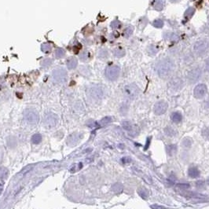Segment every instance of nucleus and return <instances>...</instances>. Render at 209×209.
Segmentation results:
<instances>
[{"instance_id":"1","label":"nucleus","mask_w":209,"mask_h":209,"mask_svg":"<svg viewBox=\"0 0 209 209\" xmlns=\"http://www.w3.org/2000/svg\"><path fill=\"white\" fill-rule=\"evenodd\" d=\"M157 72L160 77H167L172 73L175 69L173 61L170 58H164L160 60L157 64Z\"/></svg>"},{"instance_id":"2","label":"nucleus","mask_w":209,"mask_h":209,"mask_svg":"<svg viewBox=\"0 0 209 209\" xmlns=\"http://www.w3.org/2000/svg\"><path fill=\"white\" fill-rule=\"evenodd\" d=\"M138 94H139V89L135 84L131 83V84L125 86V87H124V95L127 98L133 100L137 97Z\"/></svg>"},{"instance_id":"3","label":"nucleus","mask_w":209,"mask_h":209,"mask_svg":"<svg viewBox=\"0 0 209 209\" xmlns=\"http://www.w3.org/2000/svg\"><path fill=\"white\" fill-rule=\"evenodd\" d=\"M24 117L25 120L31 124H36L39 121L38 112L33 109H27L24 112Z\"/></svg>"},{"instance_id":"4","label":"nucleus","mask_w":209,"mask_h":209,"mask_svg":"<svg viewBox=\"0 0 209 209\" xmlns=\"http://www.w3.org/2000/svg\"><path fill=\"white\" fill-rule=\"evenodd\" d=\"M53 80L58 83H64L67 79V71L64 69H57L54 70L52 73Z\"/></svg>"},{"instance_id":"5","label":"nucleus","mask_w":209,"mask_h":209,"mask_svg":"<svg viewBox=\"0 0 209 209\" xmlns=\"http://www.w3.org/2000/svg\"><path fill=\"white\" fill-rule=\"evenodd\" d=\"M209 48V43L206 40H199L193 46L194 53L197 55H203L208 51Z\"/></svg>"},{"instance_id":"6","label":"nucleus","mask_w":209,"mask_h":209,"mask_svg":"<svg viewBox=\"0 0 209 209\" xmlns=\"http://www.w3.org/2000/svg\"><path fill=\"white\" fill-rule=\"evenodd\" d=\"M120 72V67L117 65H112V66L108 67L106 70H105V76L109 79L110 80L114 81L117 79V78L119 77Z\"/></svg>"},{"instance_id":"7","label":"nucleus","mask_w":209,"mask_h":209,"mask_svg":"<svg viewBox=\"0 0 209 209\" xmlns=\"http://www.w3.org/2000/svg\"><path fill=\"white\" fill-rule=\"evenodd\" d=\"M167 108H168V104L165 101H160L154 104L153 112L155 114L158 115V116L163 115L166 112Z\"/></svg>"},{"instance_id":"8","label":"nucleus","mask_w":209,"mask_h":209,"mask_svg":"<svg viewBox=\"0 0 209 209\" xmlns=\"http://www.w3.org/2000/svg\"><path fill=\"white\" fill-rule=\"evenodd\" d=\"M201 69H199V68H195V69H192L191 71L189 72V73L187 75L188 81L190 83H196L197 81L199 80V79L201 76Z\"/></svg>"},{"instance_id":"9","label":"nucleus","mask_w":209,"mask_h":209,"mask_svg":"<svg viewBox=\"0 0 209 209\" xmlns=\"http://www.w3.org/2000/svg\"><path fill=\"white\" fill-rule=\"evenodd\" d=\"M57 117L54 113H48L44 119V125L47 128H53L57 124Z\"/></svg>"},{"instance_id":"10","label":"nucleus","mask_w":209,"mask_h":209,"mask_svg":"<svg viewBox=\"0 0 209 209\" xmlns=\"http://www.w3.org/2000/svg\"><path fill=\"white\" fill-rule=\"evenodd\" d=\"M207 90H208V89H207L206 85L203 84V83H200V84H198V85L196 86V87L194 88L193 95L197 99H200V98H203L206 95Z\"/></svg>"},{"instance_id":"11","label":"nucleus","mask_w":209,"mask_h":209,"mask_svg":"<svg viewBox=\"0 0 209 209\" xmlns=\"http://www.w3.org/2000/svg\"><path fill=\"white\" fill-rule=\"evenodd\" d=\"M122 126H123L124 129H125L126 131H128L130 135L136 136L138 135V134L139 133L138 127L135 126V125H133L130 121L125 120V121L122 123Z\"/></svg>"},{"instance_id":"12","label":"nucleus","mask_w":209,"mask_h":209,"mask_svg":"<svg viewBox=\"0 0 209 209\" xmlns=\"http://www.w3.org/2000/svg\"><path fill=\"white\" fill-rule=\"evenodd\" d=\"M169 87L173 91H178L183 87V81L178 77H175L170 81Z\"/></svg>"},{"instance_id":"13","label":"nucleus","mask_w":209,"mask_h":209,"mask_svg":"<svg viewBox=\"0 0 209 209\" xmlns=\"http://www.w3.org/2000/svg\"><path fill=\"white\" fill-rule=\"evenodd\" d=\"M89 94L95 99H100L103 96V90L100 87H92L88 90Z\"/></svg>"},{"instance_id":"14","label":"nucleus","mask_w":209,"mask_h":209,"mask_svg":"<svg viewBox=\"0 0 209 209\" xmlns=\"http://www.w3.org/2000/svg\"><path fill=\"white\" fill-rule=\"evenodd\" d=\"M79 141V136L76 133H73L71 135H69V137H68L67 143H68V145H71V146H73V145L77 144V142H78Z\"/></svg>"},{"instance_id":"15","label":"nucleus","mask_w":209,"mask_h":209,"mask_svg":"<svg viewBox=\"0 0 209 209\" xmlns=\"http://www.w3.org/2000/svg\"><path fill=\"white\" fill-rule=\"evenodd\" d=\"M188 175L192 178H197L200 176L199 169L196 167H191L188 170Z\"/></svg>"},{"instance_id":"16","label":"nucleus","mask_w":209,"mask_h":209,"mask_svg":"<svg viewBox=\"0 0 209 209\" xmlns=\"http://www.w3.org/2000/svg\"><path fill=\"white\" fill-rule=\"evenodd\" d=\"M177 150H178V147L177 145H174V144H171V145H167L166 146V152L167 154L170 156V157H172L177 152Z\"/></svg>"},{"instance_id":"17","label":"nucleus","mask_w":209,"mask_h":209,"mask_svg":"<svg viewBox=\"0 0 209 209\" xmlns=\"http://www.w3.org/2000/svg\"><path fill=\"white\" fill-rule=\"evenodd\" d=\"M171 120L175 123V124H178L182 121L183 120V116L179 112H174L171 116Z\"/></svg>"},{"instance_id":"18","label":"nucleus","mask_w":209,"mask_h":209,"mask_svg":"<svg viewBox=\"0 0 209 209\" xmlns=\"http://www.w3.org/2000/svg\"><path fill=\"white\" fill-rule=\"evenodd\" d=\"M165 6V1L164 0H155L154 3H153V6H154L155 10L160 11L164 8Z\"/></svg>"},{"instance_id":"19","label":"nucleus","mask_w":209,"mask_h":209,"mask_svg":"<svg viewBox=\"0 0 209 209\" xmlns=\"http://www.w3.org/2000/svg\"><path fill=\"white\" fill-rule=\"evenodd\" d=\"M138 195H139V196L144 200H146L148 198V197H149V192H148V190H146V189L144 187L138 188Z\"/></svg>"},{"instance_id":"20","label":"nucleus","mask_w":209,"mask_h":209,"mask_svg":"<svg viewBox=\"0 0 209 209\" xmlns=\"http://www.w3.org/2000/svg\"><path fill=\"white\" fill-rule=\"evenodd\" d=\"M9 176V171L5 167H0V179L4 180L6 179Z\"/></svg>"},{"instance_id":"21","label":"nucleus","mask_w":209,"mask_h":209,"mask_svg":"<svg viewBox=\"0 0 209 209\" xmlns=\"http://www.w3.org/2000/svg\"><path fill=\"white\" fill-rule=\"evenodd\" d=\"M77 66V59L75 57H72L67 62V67L69 69H73Z\"/></svg>"},{"instance_id":"22","label":"nucleus","mask_w":209,"mask_h":209,"mask_svg":"<svg viewBox=\"0 0 209 209\" xmlns=\"http://www.w3.org/2000/svg\"><path fill=\"white\" fill-rule=\"evenodd\" d=\"M195 9L193 7L188 8L187 10H185V12L184 13V18L185 20H190L191 17H193V15L194 14Z\"/></svg>"},{"instance_id":"23","label":"nucleus","mask_w":209,"mask_h":209,"mask_svg":"<svg viewBox=\"0 0 209 209\" xmlns=\"http://www.w3.org/2000/svg\"><path fill=\"white\" fill-rule=\"evenodd\" d=\"M42 139H43V137L40 134H35L31 138V142L33 144H39L42 142Z\"/></svg>"},{"instance_id":"24","label":"nucleus","mask_w":209,"mask_h":209,"mask_svg":"<svg viewBox=\"0 0 209 209\" xmlns=\"http://www.w3.org/2000/svg\"><path fill=\"white\" fill-rule=\"evenodd\" d=\"M113 54H114V56H116V57H124V55H125V50H124L123 48H116V49H114V50H113Z\"/></svg>"},{"instance_id":"25","label":"nucleus","mask_w":209,"mask_h":209,"mask_svg":"<svg viewBox=\"0 0 209 209\" xmlns=\"http://www.w3.org/2000/svg\"><path fill=\"white\" fill-rule=\"evenodd\" d=\"M55 55L57 58H61V57H63L65 55V51L62 48H57L55 51Z\"/></svg>"},{"instance_id":"26","label":"nucleus","mask_w":209,"mask_h":209,"mask_svg":"<svg viewBox=\"0 0 209 209\" xmlns=\"http://www.w3.org/2000/svg\"><path fill=\"white\" fill-rule=\"evenodd\" d=\"M133 31H134L133 27L128 26L126 29H125V30H124V36H125L126 38H128V37H130V36L133 34Z\"/></svg>"},{"instance_id":"27","label":"nucleus","mask_w":209,"mask_h":209,"mask_svg":"<svg viewBox=\"0 0 209 209\" xmlns=\"http://www.w3.org/2000/svg\"><path fill=\"white\" fill-rule=\"evenodd\" d=\"M41 49H42V51L44 53H47L50 52L51 49H52V47L50 45V43H43L42 47H41Z\"/></svg>"},{"instance_id":"28","label":"nucleus","mask_w":209,"mask_h":209,"mask_svg":"<svg viewBox=\"0 0 209 209\" xmlns=\"http://www.w3.org/2000/svg\"><path fill=\"white\" fill-rule=\"evenodd\" d=\"M152 25L156 28H158V29H160L162 27L164 26V21H162L161 19H157L155 20L154 21L152 22Z\"/></svg>"},{"instance_id":"29","label":"nucleus","mask_w":209,"mask_h":209,"mask_svg":"<svg viewBox=\"0 0 209 209\" xmlns=\"http://www.w3.org/2000/svg\"><path fill=\"white\" fill-rule=\"evenodd\" d=\"M112 190H113L115 193H120L122 191V190H123V187H122V185H120V184H119V183H117V184H115L114 185H112Z\"/></svg>"},{"instance_id":"30","label":"nucleus","mask_w":209,"mask_h":209,"mask_svg":"<svg viewBox=\"0 0 209 209\" xmlns=\"http://www.w3.org/2000/svg\"><path fill=\"white\" fill-rule=\"evenodd\" d=\"M111 121H112V118L110 117H104V118H103V119L100 121V124L102 125V126H104V125H106V124H108Z\"/></svg>"},{"instance_id":"31","label":"nucleus","mask_w":209,"mask_h":209,"mask_svg":"<svg viewBox=\"0 0 209 209\" xmlns=\"http://www.w3.org/2000/svg\"><path fill=\"white\" fill-rule=\"evenodd\" d=\"M111 27L114 29H120V28L121 27V23H120L118 20H115V21H113L111 23Z\"/></svg>"},{"instance_id":"32","label":"nucleus","mask_w":209,"mask_h":209,"mask_svg":"<svg viewBox=\"0 0 209 209\" xmlns=\"http://www.w3.org/2000/svg\"><path fill=\"white\" fill-rule=\"evenodd\" d=\"M202 136L204 137L206 140H209V128L205 127L202 130Z\"/></svg>"},{"instance_id":"33","label":"nucleus","mask_w":209,"mask_h":209,"mask_svg":"<svg viewBox=\"0 0 209 209\" xmlns=\"http://www.w3.org/2000/svg\"><path fill=\"white\" fill-rule=\"evenodd\" d=\"M164 131H165L167 135L168 136H174L175 135V131H174L172 128H171V127H166V128L164 129Z\"/></svg>"},{"instance_id":"34","label":"nucleus","mask_w":209,"mask_h":209,"mask_svg":"<svg viewBox=\"0 0 209 209\" xmlns=\"http://www.w3.org/2000/svg\"><path fill=\"white\" fill-rule=\"evenodd\" d=\"M88 58H89V52L88 51H83L80 55V59L83 62H86V61H87Z\"/></svg>"},{"instance_id":"35","label":"nucleus","mask_w":209,"mask_h":209,"mask_svg":"<svg viewBox=\"0 0 209 209\" xmlns=\"http://www.w3.org/2000/svg\"><path fill=\"white\" fill-rule=\"evenodd\" d=\"M52 64V60L49 59V58H47V59H44L43 61V63H42V65L45 68H47Z\"/></svg>"},{"instance_id":"36","label":"nucleus","mask_w":209,"mask_h":209,"mask_svg":"<svg viewBox=\"0 0 209 209\" xmlns=\"http://www.w3.org/2000/svg\"><path fill=\"white\" fill-rule=\"evenodd\" d=\"M98 57L101 58H105L108 57V51L106 50H100L99 54H98Z\"/></svg>"},{"instance_id":"37","label":"nucleus","mask_w":209,"mask_h":209,"mask_svg":"<svg viewBox=\"0 0 209 209\" xmlns=\"http://www.w3.org/2000/svg\"><path fill=\"white\" fill-rule=\"evenodd\" d=\"M191 143H192L191 138H185V139H183V144L184 145L185 147H190V145H191Z\"/></svg>"},{"instance_id":"38","label":"nucleus","mask_w":209,"mask_h":209,"mask_svg":"<svg viewBox=\"0 0 209 209\" xmlns=\"http://www.w3.org/2000/svg\"><path fill=\"white\" fill-rule=\"evenodd\" d=\"M166 38L169 39H171V40H176V39H178V36H176L175 34L169 33L166 35Z\"/></svg>"},{"instance_id":"39","label":"nucleus","mask_w":209,"mask_h":209,"mask_svg":"<svg viewBox=\"0 0 209 209\" xmlns=\"http://www.w3.org/2000/svg\"><path fill=\"white\" fill-rule=\"evenodd\" d=\"M121 161L124 164H129V163H131V159L130 158V157H123V158H122Z\"/></svg>"},{"instance_id":"40","label":"nucleus","mask_w":209,"mask_h":209,"mask_svg":"<svg viewBox=\"0 0 209 209\" xmlns=\"http://www.w3.org/2000/svg\"><path fill=\"white\" fill-rule=\"evenodd\" d=\"M150 208L152 209H167L165 207L161 206V205H158V204H154V205H151Z\"/></svg>"},{"instance_id":"41","label":"nucleus","mask_w":209,"mask_h":209,"mask_svg":"<svg viewBox=\"0 0 209 209\" xmlns=\"http://www.w3.org/2000/svg\"><path fill=\"white\" fill-rule=\"evenodd\" d=\"M151 137H150V138H148L147 140H146V143H145V150H147L148 148H149V146H150V142H151Z\"/></svg>"},{"instance_id":"42","label":"nucleus","mask_w":209,"mask_h":209,"mask_svg":"<svg viewBox=\"0 0 209 209\" xmlns=\"http://www.w3.org/2000/svg\"><path fill=\"white\" fill-rule=\"evenodd\" d=\"M204 181H198L196 184H197V187H202L204 185Z\"/></svg>"},{"instance_id":"43","label":"nucleus","mask_w":209,"mask_h":209,"mask_svg":"<svg viewBox=\"0 0 209 209\" xmlns=\"http://www.w3.org/2000/svg\"><path fill=\"white\" fill-rule=\"evenodd\" d=\"M206 70L207 72L209 73V57L207 59L206 61Z\"/></svg>"},{"instance_id":"44","label":"nucleus","mask_w":209,"mask_h":209,"mask_svg":"<svg viewBox=\"0 0 209 209\" xmlns=\"http://www.w3.org/2000/svg\"><path fill=\"white\" fill-rule=\"evenodd\" d=\"M205 107H206V109L209 110V97L207 99L206 102H205Z\"/></svg>"},{"instance_id":"45","label":"nucleus","mask_w":209,"mask_h":209,"mask_svg":"<svg viewBox=\"0 0 209 209\" xmlns=\"http://www.w3.org/2000/svg\"><path fill=\"white\" fill-rule=\"evenodd\" d=\"M178 1H179V0H171V3H177Z\"/></svg>"},{"instance_id":"46","label":"nucleus","mask_w":209,"mask_h":209,"mask_svg":"<svg viewBox=\"0 0 209 209\" xmlns=\"http://www.w3.org/2000/svg\"><path fill=\"white\" fill-rule=\"evenodd\" d=\"M207 183H208V185H209V177L208 178V179H207Z\"/></svg>"},{"instance_id":"47","label":"nucleus","mask_w":209,"mask_h":209,"mask_svg":"<svg viewBox=\"0 0 209 209\" xmlns=\"http://www.w3.org/2000/svg\"><path fill=\"white\" fill-rule=\"evenodd\" d=\"M2 190H3V187H2V186H1V185H0V192H1V191H2Z\"/></svg>"},{"instance_id":"48","label":"nucleus","mask_w":209,"mask_h":209,"mask_svg":"<svg viewBox=\"0 0 209 209\" xmlns=\"http://www.w3.org/2000/svg\"><path fill=\"white\" fill-rule=\"evenodd\" d=\"M208 21H209V16H208Z\"/></svg>"}]
</instances>
